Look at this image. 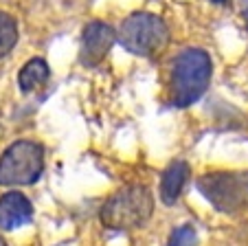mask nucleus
Returning <instances> with one entry per match:
<instances>
[{
  "label": "nucleus",
  "mask_w": 248,
  "mask_h": 246,
  "mask_svg": "<svg viewBox=\"0 0 248 246\" xmlns=\"http://www.w3.org/2000/svg\"><path fill=\"white\" fill-rule=\"evenodd\" d=\"M213 75V62L202 49H185L169 70V95L176 108H189L206 93Z\"/></svg>",
  "instance_id": "nucleus-1"
},
{
  "label": "nucleus",
  "mask_w": 248,
  "mask_h": 246,
  "mask_svg": "<svg viewBox=\"0 0 248 246\" xmlns=\"http://www.w3.org/2000/svg\"><path fill=\"white\" fill-rule=\"evenodd\" d=\"M154 213V194L145 185H125L114 191L99 211V220L110 231H134L145 227Z\"/></svg>",
  "instance_id": "nucleus-2"
},
{
  "label": "nucleus",
  "mask_w": 248,
  "mask_h": 246,
  "mask_svg": "<svg viewBox=\"0 0 248 246\" xmlns=\"http://www.w3.org/2000/svg\"><path fill=\"white\" fill-rule=\"evenodd\" d=\"M117 40L127 53L136 57H156L167 49L171 33L160 16L136 11L121 22Z\"/></svg>",
  "instance_id": "nucleus-3"
},
{
  "label": "nucleus",
  "mask_w": 248,
  "mask_h": 246,
  "mask_svg": "<svg viewBox=\"0 0 248 246\" xmlns=\"http://www.w3.org/2000/svg\"><path fill=\"white\" fill-rule=\"evenodd\" d=\"M44 172V148L38 141H16L0 156V187H27Z\"/></svg>",
  "instance_id": "nucleus-4"
},
{
  "label": "nucleus",
  "mask_w": 248,
  "mask_h": 246,
  "mask_svg": "<svg viewBox=\"0 0 248 246\" xmlns=\"http://www.w3.org/2000/svg\"><path fill=\"white\" fill-rule=\"evenodd\" d=\"M196 187L220 213H239L248 207V172H211L198 178Z\"/></svg>",
  "instance_id": "nucleus-5"
},
{
  "label": "nucleus",
  "mask_w": 248,
  "mask_h": 246,
  "mask_svg": "<svg viewBox=\"0 0 248 246\" xmlns=\"http://www.w3.org/2000/svg\"><path fill=\"white\" fill-rule=\"evenodd\" d=\"M117 42V31L106 22H94L86 24L84 33H81L79 42V62L86 68H94L99 66L106 57H108L110 49Z\"/></svg>",
  "instance_id": "nucleus-6"
},
{
  "label": "nucleus",
  "mask_w": 248,
  "mask_h": 246,
  "mask_svg": "<svg viewBox=\"0 0 248 246\" xmlns=\"http://www.w3.org/2000/svg\"><path fill=\"white\" fill-rule=\"evenodd\" d=\"M33 220V204L20 191H7L0 198V231H16Z\"/></svg>",
  "instance_id": "nucleus-7"
},
{
  "label": "nucleus",
  "mask_w": 248,
  "mask_h": 246,
  "mask_svg": "<svg viewBox=\"0 0 248 246\" xmlns=\"http://www.w3.org/2000/svg\"><path fill=\"white\" fill-rule=\"evenodd\" d=\"M189 176H191V169L185 161L169 163V167L160 176V200L169 207L178 202V198L185 191V185L189 182Z\"/></svg>",
  "instance_id": "nucleus-8"
},
{
  "label": "nucleus",
  "mask_w": 248,
  "mask_h": 246,
  "mask_svg": "<svg viewBox=\"0 0 248 246\" xmlns=\"http://www.w3.org/2000/svg\"><path fill=\"white\" fill-rule=\"evenodd\" d=\"M48 79H51V68H48L46 60L33 57L20 68L18 86L22 93H38L40 88H44L48 84Z\"/></svg>",
  "instance_id": "nucleus-9"
},
{
  "label": "nucleus",
  "mask_w": 248,
  "mask_h": 246,
  "mask_svg": "<svg viewBox=\"0 0 248 246\" xmlns=\"http://www.w3.org/2000/svg\"><path fill=\"white\" fill-rule=\"evenodd\" d=\"M18 37H20V29L16 18L11 14H7V11H0V60L14 51V47L18 44Z\"/></svg>",
  "instance_id": "nucleus-10"
},
{
  "label": "nucleus",
  "mask_w": 248,
  "mask_h": 246,
  "mask_svg": "<svg viewBox=\"0 0 248 246\" xmlns=\"http://www.w3.org/2000/svg\"><path fill=\"white\" fill-rule=\"evenodd\" d=\"M167 246H198V231L193 227H189V224L178 227L171 233Z\"/></svg>",
  "instance_id": "nucleus-11"
},
{
  "label": "nucleus",
  "mask_w": 248,
  "mask_h": 246,
  "mask_svg": "<svg viewBox=\"0 0 248 246\" xmlns=\"http://www.w3.org/2000/svg\"><path fill=\"white\" fill-rule=\"evenodd\" d=\"M242 16H244V22L248 27V0H242Z\"/></svg>",
  "instance_id": "nucleus-12"
},
{
  "label": "nucleus",
  "mask_w": 248,
  "mask_h": 246,
  "mask_svg": "<svg viewBox=\"0 0 248 246\" xmlns=\"http://www.w3.org/2000/svg\"><path fill=\"white\" fill-rule=\"evenodd\" d=\"M0 246H7V242H5V240H2V237H0Z\"/></svg>",
  "instance_id": "nucleus-13"
},
{
  "label": "nucleus",
  "mask_w": 248,
  "mask_h": 246,
  "mask_svg": "<svg viewBox=\"0 0 248 246\" xmlns=\"http://www.w3.org/2000/svg\"><path fill=\"white\" fill-rule=\"evenodd\" d=\"M213 2H224V0H213Z\"/></svg>",
  "instance_id": "nucleus-14"
}]
</instances>
